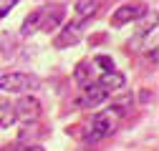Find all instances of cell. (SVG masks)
Listing matches in <instances>:
<instances>
[{"label": "cell", "instance_id": "1", "mask_svg": "<svg viewBox=\"0 0 159 151\" xmlns=\"http://www.w3.org/2000/svg\"><path fill=\"white\" fill-rule=\"evenodd\" d=\"M124 108L121 106H111V108H104L96 113V119L91 123V134H89V141H96V139H104L109 136L111 131L119 126V119H121Z\"/></svg>", "mask_w": 159, "mask_h": 151}, {"label": "cell", "instance_id": "2", "mask_svg": "<svg viewBox=\"0 0 159 151\" xmlns=\"http://www.w3.org/2000/svg\"><path fill=\"white\" fill-rule=\"evenodd\" d=\"M35 88H38V78L30 73L10 71V73L0 76V91H5V93H28V91H35Z\"/></svg>", "mask_w": 159, "mask_h": 151}, {"label": "cell", "instance_id": "3", "mask_svg": "<svg viewBox=\"0 0 159 151\" xmlns=\"http://www.w3.org/2000/svg\"><path fill=\"white\" fill-rule=\"evenodd\" d=\"M13 116H15V121H20V123L38 121V116H41V101L23 93V96L18 98V103H13Z\"/></svg>", "mask_w": 159, "mask_h": 151}, {"label": "cell", "instance_id": "4", "mask_svg": "<svg viewBox=\"0 0 159 151\" xmlns=\"http://www.w3.org/2000/svg\"><path fill=\"white\" fill-rule=\"evenodd\" d=\"M66 18V8L63 5H48L38 10V30H46L51 33L53 28H58Z\"/></svg>", "mask_w": 159, "mask_h": 151}, {"label": "cell", "instance_id": "5", "mask_svg": "<svg viewBox=\"0 0 159 151\" xmlns=\"http://www.w3.org/2000/svg\"><path fill=\"white\" fill-rule=\"evenodd\" d=\"M147 15V5L144 3H129V5H119L111 15V25H126L131 20H139V18Z\"/></svg>", "mask_w": 159, "mask_h": 151}, {"label": "cell", "instance_id": "6", "mask_svg": "<svg viewBox=\"0 0 159 151\" xmlns=\"http://www.w3.org/2000/svg\"><path fill=\"white\" fill-rule=\"evenodd\" d=\"M96 83H98V88H101L106 96H111V93L121 91V88L126 86V78H124V76L114 68V71H104V76H101V78H98Z\"/></svg>", "mask_w": 159, "mask_h": 151}, {"label": "cell", "instance_id": "7", "mask_svg": "<svg viewBox=\"0 0 159 151\" xmlns=\"http://www.w3.org/2000/svg\"><path fill=\"white\" fill-rule=\"evenodd\" d=\"M81 30H84V23H78V20L68 23L61 33H58V38H56V48H68V45H76L78 41H81Z\"/></svg>", "mask_w": 159, "mask_h": 151}, {"label": "cell", "instance_id": "8", "mask_svg": "<svg viewBox=\"0 0 159 151\" xmlns=\"http://www.w3.org/2000/svg\"><path fill=\"white\" fill-rule=\"evenodd\" d=\"M84 88H86V93H84V101H81L84 106H101V103H104V101L109 98L106 93H104L101 88H98V83H96V81L86 83Z\"/></svg>", "mask_w": 159, "mask_h": 151}, {"label": "cell", "instance_id": "9", "mask_svg": "<svg viewBox=\"0 0 159 151\" xmlns=\"http://www.w3.org/2000/svg\"><path fill=\"white\" fill-rule=\"evenodd\" d=\"M96 13H98V0H78V5H76V20L78 23H86Z\"/></svg>", "mask_w": 159, "mask_h": 151}, {"label": "cell", "instance_id": "10", "mask_svg": "<svg viewBox=\"0 0 159 151\" xmlns=\"http://www.w3.org/2000/svg\"><path fill=\"white\" fill-rule=\"evenodd\" d=\"M13 121H15V116H13V103L5 101V98H0V128L10 126Z\"/></svg>", "mask_w": 159, "mask_h": 151}, {"label": "cell", "instance_id": "11", "mask_svg": "<svg viewBox=\"0 0 159 151\" xmlns=\"http://www.w3.org/2000/svg\"><path fill=\"white\" fill-rule=\"evenodd\" d=\"M76 81L81 83V86L91 83V63H89V61H81V63H78V68H76Z\"/></svg>", "mask_w": 159, "mask_h": 151}, {"label": "cell", "instance_id": "12", "mask_svg": "<svg viewBox=\"0 0 159 151\" xmlns=\"http://www.w3.org/2000/svg\"><path fill=\"white\" fill-rule=\"evenodd\" d=\"M93 63L101 68V71H114V61L109 58V55H96V58H93Z\"/></svg>", "mask_w": 159, "mask_h": 151}, {"label": "cell", "instance_id": "13", "mask_svg": "<svg viewBox=\"0 0 159 151\" xmlns=\"http://www.w3.org/2000/svg\"><path fill=\"white\" fill-rule=\"evenodd\" d=\"M15 5H18V0H0V18H3L5 13H10Z\"/></svg>", "mask_w": 159, "mask_h": 151}, {"label": "cell", "instance_id": "14", "mask_svg": "<svg viewBox=\"0 0 159 151\" xmlns=\"http://www.w3.org/2000/svg\"><path fill=\"white\" fill-rule=\"evenodd\" d=\"M15 151H43L41 146H35V144H25V146H18Z\"/></svg>", "mask_w": 159, "mask_h": 151}]
</instances>
